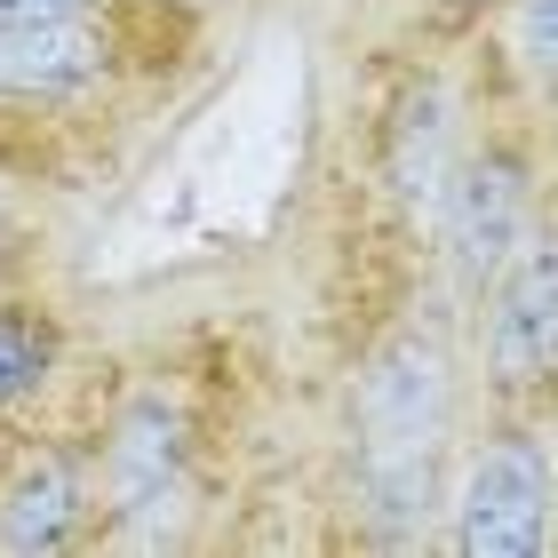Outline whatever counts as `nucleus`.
<instances>
[{
  "label": "nucleus",
  "instance_id": "nucleus-1",
  "mask_svg": "<svg viewBox=\"0 0 558 558\" xmlns=\"http://www.w3.org/2000/svg\"><path fill=\"white\" fill-rule=\"evenodd\" d=\"M439 430H447V343L408 327L360 375V487L391 526L430 511Z\"/></svg>",
  "mask_w": 558,
  "mask_h": 558
},
{
  "label": "nucleus",
  "instance_id": "nucleus-8",
  "mask_svg": "<svg viewBox=\"0 0 558 558\" xmlns=\"http://www.w3.org/2000/svg\"><path fill=\"white\" fill-rule=\"evenodd\" d=\"M391 184H399V199H415V208H439V192H447V96L439 88H415L408 105H399Z\"/></svg>",
  "mask_w": 558,
  "mask_h": 558
},
{
  "label": "nucleus",
  "instance_id": "nucleus-4",
  "mask_svg": "<svg viewBox=\"0 0 558 558\" xmlns=\"http://www.w3.org/2000/svg\"><path fill=\"white\" fill-rule=\"evenodd\" d=\"M112 40L88 16H0V96H64L96 81Z\"/></svg>",
  "mask_w": 558,
  "mask_h": 558
},
{
  "label": "nucleus",
  "instance_id": "nucleus-10",
  "mask_svg": "<svg viewBox=\"0 0 558 558\" xmlns=\"http://www.w3.org/2000/svg\"><path fill=\"white\" fill-rule=\"evenodd\" d=\"M519 48L543 81H558V0H526L519 9Z\"/></svg>",
  "mask_w": 558,
  "mask_h": 558
},
{
  "label": "nucleus",
  "instance_id": "nucleus-11",
  "mask_svg": "<svg viewBox=\"0 0 558 558\" xmlns=\"http://www.w3.org/2000/svg\"><path fill=\"white\" fill-rule=\"evenodd\" d=\"M88 0H0V16H81Z\"/></svg>",
  "mask_w": 558,
  "mask_h": 558
},
{
  "label": "nucleus",
  "instance_id": "nucleus-6",
  "mask_svg": "<svg viewBox=\"0 0 558 558\" xmlns=\"http://www.w3.org/2000/svg\"><path fill=\"white\" fill-rule=\"evenodd\" d=\"M184 487V415L168 399H136L112 430V502L120 511H160Z\"/></svg>",
  "mask_w": 558,
  "mask_h": 558
},
{
  "label": "nucleus",
  "instance_id": "nucleus-7",
  "mask_svg": "<svg viewBox=\"0 0 558 558\" xmlns=\"http://www.w3.org/2000/svg\"><path fill=\"white\" fill-rule=\"evenodd\" d=\"M72 519H81V471L64 454H40V463L16 471L9 502H0V550H16V558L57 550L72 535Z\"/></svg>",
  "mask_w": 558,
  "mask_h": 558
},
{
  "label": "nucleus",
  "instance_id": "nucleus-9",
  "mask_svg": "<svg viewBox=\"0 0 558 558\" xmlns=\"http://www.w3.org/2000/svg\"><path fill=\"white\" fill-rule=\"evenodd\" d=\"M48 360H57V336H48V319H33V312H0V408L33 391L40 375H48Z\"/></svg>",
  "mask_w": 558,
  "mask_h": 558
},
{
  "label": "nucleus",
  "instance_id": "nucleus-5",
  "mask_svg": "<svg viewBox=\"0 0 558 558\" xmlns=\"http://www.w3.org/2000/svg\"><path fill=\"white\" fill-rule=\"evenodd\" d=\"M447 232H454V256H463L478 279L511 264V247L526 232V168L511 160V151H478V160L454 175Z\"/></svg>",
  "mask_w": 558,
  "mask_h": 558
},
{
  "label": "nucleus",
  "instance_id": "nucleus-3",
  "mask_svg": "<svg viewBox=\"0 0 558 558\" xmlns=\"http://www.w3.org/2000/svg\"><path fill=\"white\" fill-rule=\"evenodd\" d=\"M487 367L511 391L558 375V240L526 247L502 271V295H495V319H487Z\"/></svg>",
  "mask_w": 558,
  "mask_h": 558
},
{
  "label": "nucleus",
  "instance_id": "nucleus-2",
  "mask_svg": "<svg viewBox=\"0 0 558 558\" xmlns=\"http://www.w3.org/2000/svg\"><path fill=\"white\" fill-rule=\"evenodd\" d=\"M550 535V463L526 439H495L463 478L454 543L471 558H535Z\"/></svg>",
  "mask_w": 558,
  "mask_h": 558
}]
</instances>
